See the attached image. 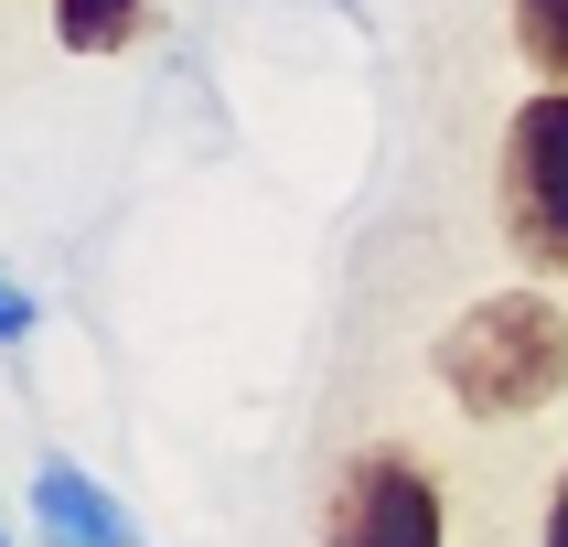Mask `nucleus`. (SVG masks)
<instances>
[{
    "label": "nucleus",
    "mask_w": 568,
    "mask_h": 547,
    "mask_svg": "<svg viewBox=\"0 0 568 547\" xmlns=\"http://www.w3.org/2000/svg\"><path fill=\"white\" fill-rule=\"evenodd\" d=\"M515 54L537 64V87H568V0H505Z\"/></svg>",
    "instance_id": "423d86ee"
},
{
    "label": "nucleus",
    "mask_w": 568,
    "mask_h": 547,
    "mask_svg": "<svg viewBox=\"0 0 568 547\" xmlns=\"http://www.w3.org/2000/svg\"><path fill=\"white\" fill-rule=\"evenodd\" d=\"M32 333H43V312H32V290L11 280V269H0V354H22Z\"/></svg>",
    "instance_id": "0eeeda50"
},
{
    "label": "nucleus",
    "mask_w": 568,
    "mask_h": 547,
    "mask_svg": "<svg viewBox=\"0 0 568 547\" xmlns=\"http://www.w3.org/2000/svg\"><path fill=\"white\" fill-rule=\"evenodd\" d=\"M151 11L161 0H54V43L75 64H108V54H129V43L151 32Z\"/></svg>",
    "instance_id": "39448f33"
},
{
    "label": "nucleus",
    "mask_w": 568,
    "mask_h": 547,
    "mask_svg": "<svg viewBox=\"0 0 568 547\" xmlns=\"http://www.w3.org/2000/svg\"><path fill=\"white\" fill-rule=\"evenodd\" d=\"M32 537H43V547H75V537H54V526H32Z\"/></svg>",
    "instance_id": "1a4fd4ad"
},
{
    "label": "nucleus",
    "mask_w": 568,
    "mask_h": 547,
    "mask_svg": "<svg viewBox=\"0 0 568 547\" xmlns=\"http://www.w3.org/2000/svg\"><path fill=\"white\" fill-rule=\"evenodd\" d=\"M322 547H450L440 473H429L408 440H365L344 473H333V505H322Z\"/></svg>",
    "instance_id": "7ed1b4c3"
},
{
    "label": "nucleus",
    "mask_w": 568,
    "mask_h": 547,
    "mask_svg": "<svg viewBox=\"0 0 568 547\" xmlns=\"http://www.w3.org/2000/svg\"><path fill=\"white\" fill-rule=\"evenodd\" d=\"M429 376H440V397L462 418H537V408H558V386H568V312L547 301V280L483 290L473 312L440 322Z\"/></svg>",
    "instance_id": "f257e3e1"
},
{
    "label": "nucleus",
    "mask_w": 568,
    "mask_h": 547,
    "mask_svg": "<svg viewBox=\"0 0 568 547\" xmlns=\"http://www.w3.org/2000/svg\"><path fill=\"white\" fill-rule=\"evenodd\" d=\"M537 547H568V473H558V494H547V526H537Z\"/></svg>",
    "instance_id": "6e6552de"
},
{
    "label": "nucleus",
    "mask_w": 568,
    "mask_h": 547,
    "mask_svg": "<svg viewBox=\"0 0 568 547\" xmlns=\"http://www.w3.org/2000/svg\"><path fill=\"white\" fill-rule=\"evenodd\" d=\"M0 547H22V537H11V515H0Z\"/></svg>",
    "instance_id": "9d476101"
},
{
    "label": "nucleus",
    "mask_w": 568,
    "mask_h": 547,
    "mask_svg": "<svg viewBox=\"0 0 568 547\" xmlns=\"http://www.w3.org/2000/svg\"><path fill=\"white\" fill-rule=\"evenodd\" d=\"M494 225L526 280H568V87L515 97L494 140Z\"/></svg>",
    "instance_id": "f03ea898"
},
{
    "label": "nucleus",
    "mask_w": 568,
    "mask_h": 547,
    "mask_svg": "<svg viewBox=\"0 0 568 547\" xmlns=\"http://www.w3.org/2000/svg\"><path fill=\"white\" fill-rule=\"evenodd\" d=\"M32 526H54V537H75V547H151L140 515H129L75 450H43V462H32Z\"/></svg>",
    "instance_id": "20e7f679"
}]
</instances>
